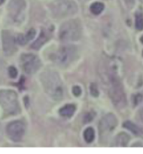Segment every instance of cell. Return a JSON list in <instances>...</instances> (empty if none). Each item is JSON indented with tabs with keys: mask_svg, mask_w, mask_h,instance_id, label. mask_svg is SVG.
<instances>
[{
	"mask_svg": "<svg viewBox=\"0 0 143 154\" xmlns=\"http://www.w3.org/2000/svg\"><path fill=\"white\" fill-rule=\"evenodd\" d=\"M140 41H141V43H142V44H143V35H142V36H141V39H140Z\"/></svg>",
	"mask_w": 143,
	"mask_h": 154,
	"instance_id": "obj_27",
	"label": "cell"
},
{
	"mask_svg": "<svg viewBox=\"0 0 143 154\" xmlns=\"http://www.w3.org/2000/svg\"><path fill=\"white\" fill-rule=\"evenodd\" d=\"M50 37V34L49 33V31H47L46 29H42L37 39L31 45V48H33L35 50H39L42 46H44V44H46V42H48Z\"/></svg>",
	"mask_w": 143,
	"mask_h": 154,
	"instance_id": "obj_12",
	"label": "cell"
},
{
	"mask_svg": "<svg viewBox=\"0 0 143 154\" xmlns=\"http://www.w3.org/2000/svg\"><path fill=\"white\" fill-rule=\"evenodd\" d=\"M20 66L25 73L34 74L41 67V62L36 55L25 53L20 57Z\"/></svg>",
	"mask_w": 143,
	"mask_h": 154,
	"instance_id": "obj_8",
	"label": "cell"
},
{
	"mask_svg": "<svg viewBox=\"0 0 143 154\" xmlns=\"http://www.w3.org/2000/svg\"><path fill=\"white\" fill-rule=\"evenodd\" d=\"M76 111V106L72 104H68L64 105L63 107L59 109L60 116L66 118H70L73 116V114Z\"/></svg>",
	"mask_w": 143,
	"mask_h": 154,
	"instance_id": "obj_14",
	"label": "cell"
},
{
	"mask_svg": "<svg viewBox=\"0 0 143 154\" xmlns=\"http://www.w3.org/2000/svg\"><path fill=\"white\" fill-rule=\"evenodd\" d=\"M138 118L140 121L143 123V108H141L138 111Z\"/></svg>",
	"mask_w": 143,
	"mask_h": 154,
	"instance_id": "obj_25",
	"label": "cell"
},
{
	"mask_svg": "<svg viewBox=\"0 0 143 154\" xmlns=\"http://www.w3.org/2000/svg\"><path fill=\"white\" fill-rule=\"evenodd\" d=\"M25 125L21 121H12L6 126V134L14 142H20L25 136Z\"/></svg>",
	"mask_w": 143,
	"mask_h": 154,
	"instance_id": "obj_9",
	"label": "cell"
},
{
	"mask_svg": "<svg viewBox=\"0 0 143 154\" xmlns=\"http://www.w3.org/2000/svg\"><path fill=\"white\" fill-rule=\"evenodd\" d=\"M50 10L56 18L71 16L78 12V5L73 0H55L50 4Z\"/></svg>",
	"mask_w": 143,
	"mask_h": 154,
	"instance_id": "obj_6",
	"label": "cell"
},
{
	"mask_svg": "<svg viewBox=\"0 0 143 154\" xmlns=\"http://www.w3.org/2000/svg\"><path fill=\"white\" fill-rule=\"evenodd\" d=\"M26 2L25 0H10L8 5V13L14 22L21 23L25 19Z\"/></svg>",
	"mask_w": 143,
	"mask_h": 154,
	"instance_id": "obj_7",
	"label": "cell"
},
{
	"mask_svg": "<svg viewBox=\"0 0 143 154\" xmlns=\"http://www.w3.org/2000/svg\"><path fill=\"white\" fill-rule=\"evenodd\" d=\"M8 75L10 78H12V79H15L18 75V71H17V69L14 67H9L8 68Z\"/></svg>",
	"mask_w": 143,
	"mask_h": 154,
	"instance_id": "obj_21",
	"label": "cell"
},
{
	"mask_svg": "<svg viewBox=\"0 0 143 154\" xmlns=\"http://www.w3.org/2000/svg\"><path fill=\"white\" fill-rule=\"evenodd\" d=\"M125 3L126 4V5L129 7V8H132L134 6L135 4V0H124Z\"/></svg>",
	"mask_w": 143,
	"mask_h": 154,
	"instance_id": "obj_24",
	"label": "cell"
},
{
	"mask_svg": "<svg viewBox=\"0 0 143 154\" xmlns=\"http://www.w3.org/2000/svg\"><path fill=\"white\" fill-rule=\"evenodd\" d=\"M142 56H143V51H142Z\"/></svg>",
	"mask_w": 143,
	"mask_h": 154,
	"instance_id": "obj_28",
	"label": "cell"
},
{
	"mask_svg": "<svg viewBox=\"0 0 143 154\" xmlns=\"http://www.w3.org/2000/svg\"><path fill=\"white\" fill-rule=\"evenodd\" d=\"M90 93L93 97H98L99 94V89H98V87L95 83H92L90 85Z\"/></svg>",
	"mask_w": 143,
	"mask_h": 154,
	"instance_id": "obj_20",
	"label": "cell"
},
{
	"mask_svg": "<svg viewBox=\"0 0 143 154\" xmlns=\"http://www.w3.org/2000/svg\"><path fill=\"white\" fill-rule=\"evenodd\" d=\"M104 8H105L104 4H102L100 2H95V3L91 4V6H90V11L93 14L98 15V14H100L101 13L103 12Z\"/></svg>",
	"mask_w": 143,
	"mask_h": 154,
	"instance_id": "obj_17",
	"label": "cell"
},
{
	"mask_svg": "<svg viewBox=\"0 0 143 154\" xmlns=\"http://www.w3.org/2000/svg\"><path fill=\"white\" fill-rule=\"evenodd\" d=\"M16 38L9 30L2 31V46L5 55L12 56L17 51Z\"/></svg>",
	"mask_w": 143,
	"mask_h": 154,
	"instance_id": "obj_11",
	"label": "cell"
},
{
	"mask_svg": "<svg viewBox=\"0 0 143 154\" xmlns=\"http://www.w3.org/2000/svg\"><path fill=\"white\" fill-rule=\"evenodd\" d=\"M123 127H125L126 129L129 130L132 133L135 134L136 137L143 138V129L141 127H140L139 125H135L134 123H132L131 121H125L123 123Z\"/></svg>",
	"mask_w": 143,
	"mask_h": 154,
	"instance_id": "obj_13",
	"label": "cell"
},
{
	"mask_svg": "<svg viewBox=\"0 0 143 154\" xmlns=\"http://www.w3.org/2000/svg\"><path fill=\"white\" fill-rule=\"evenodd\" d=\"M82 34V25L77 20H70L64 22L60 26L58 31L59 39L63 42H77L81 38Z\"/></svg>",
	"mask_w": 143,
	"mask_h": 154,
	"instance_id": "obj_5",
	"label": "cell"
},
{
	"mask_svg": "<svg viewBox=\"0 0 143 154\" xmlns=\"http://www.w3.org/2000/svg\"><path fill=\"white\" fill-rule=\"evenodd\" d=\"M142 94H135L133 96V102H134L135 105H137L139 104L141 102V100H142Z\"/></svg>",
	"mask_w": 143,
	"mask_h": 154,
	"instance_id": "obj_22",
	"label": "cell"
},
{
	"mask_svg": "<svg viewBox=\"0 0 143 154\" xmlns=\"http://www.w3.org/2000/svg\"><path fill=\"white\" fill-rule=\"evenodd\" d=\"M135 28L138 30L143 29V15L141 13L135 14Z\"/></svg>",
	"mask_w": 143,
	"mask_h": 154,
	"instance_id": "obj_18",
	"label": "cell"
},
{
	"mask_svg": "<svg viewBox=\"0 0 143 154\" xmlns=\"http://www.w3.org/2000/svg\"><path fill=\"white\" fill-rule=\"evenodd\" d=\"M0 107L7 116H15L20 112L16 92L11 89H0Z\"/></svg>",
	"mask_w": 143,
	"mask_h": 154,
	"instance_id": "obj_3",
	"label": "cell"
},
{
	"mask_svg": "<svg viewBox=\"0 0 143 154\" xmlns=\"http://www.w3.org/2000/svg\"><path fill=\"white\" fill-rule=\"evenodd\" d=\"M106 79L109 85V95L112 103L116 108L124 109L127 104L126 93L120 78V71L114 69V67L107 64L106 66Z\"/></svg>",
	"mask_w": 143,
	"mask_h": 154,
	"instance_id": "obj_1",
	"label": "cell"
},
{
	"mask_svg": "<svg viewBox=\"0 0 143 154\" xmlns=\"http://www.w3.org/2000/svg\"><path fill=\"white\" fill-rule=\"evenodd\" d=\"M4 1H5V0H0V5H1V4H4Z\"/></svg>",
	"mask_w": 143,
	"mask_h": 154,
	"instance_id": "obj_26",
	"label": "cell"
},
{
	"mask_svg": "<svg viewBox=\"0 0 143 154\" xmlns=\"http://www.w3.org/2000/svg\"><path fill=\"white\" fill-rule=\"evenodd\" d=\"M72 94H73V95L77 96V97H78V96L81 95V94H82V89H81V88L79 86H78V85H76L74 87L72 88Z\"/></svg>",
	"mask_w": 143,
	"mask_h": 154,
	"instance_id": "obj_23",
	"label": "cell"
},
{
	"mask_svg": "<svg viewBox=\"0 0 143 154\" xmlns=\"http://www.w3.org/2000/svg\"><path fill=\"white\" fill-rule=\"evenodd\" d=\"M78 56V48L72 45H65L59 47L53 54L50 56V58L56 65L60 67H67L74 63Z\"/></svg>",
	"mask_w": 143,
	"mask_h": 154,
	"instance_id": "obj_4",
	"label": "cell"
},
{
	"mask_svg": "<svg viewBox=\"0 0 143 154\" xmlns=\"http://www.w3.org/2000/svg\"><path fill=\"white\" fill-rule=\"evenodd\" d=\"M130 137L126 132H120L116 136L114 142L117 146H126L130 142Z\"/></svg>",
	"mask_w": 143,
	"mask_h": 154,
	"instance_id": "obj_15",
	"label": "cell"
},
{
	"mask_svg": "<svg viewBox=\"0 0 143 154\" xmlns=\"http://www.w3.org/2000/svg\"><path fill=\"white\" fill-rule=\"evenodd\" d=\"M117 124V118L114 114H108L103 117L99 125L101 140H104L105 137H108L115 129Z\"/></svg>",
	"mask_w": 143,
	"mask_h": 154,
	"instance_id": "obj_10",
	"label": "cell"
},
{
	"mask_svg": "<svg viewBox=\"0 0 143 154\" xmlns=\"http://www.w3.org/2000/svg\"><path fill=\"white\" fill-rule=\"evenodd\" d=\"M40 80L46 94L55 101L62 100L64 86L58 72L53 70H46L40 76Z\"/></svg>",
	"mask_w": 143,
	"mask_h": 154,
	"instance_id": "obj_2",
	"label": "cell"
},
{
	"mask_svg": "<svg viewBox=\"0 0 143 154\" xmlns=\"http://www.w3.org/2000/svg\"><path fill=\"white\" fill-rule=\"evenodd\" d=\"M94 137H95V132L92 127H88L84 131V138L86 142L91 143L94 140Z\"/></svg>",
	"mask_w": 143,
	"mask_h": 154,
	"instance_id": "obj_16",
	"label": "cell"
},
{
	"mask_svg": "<svg viewBox=\"0 0 143 154\" xmlns=\"http://www.w3.org/2000/svg\"><path fill=\"white\" fill-rule=\"evenodd\" d=\"M35 29H30L29 31H27V33L25 35V40H26V42H28L29 41H31V40H33L34 37H35Z\"/></svg>",
	"mask_w": 143,
	"mask_h": 154,
	"instance_id": "obj_19",
	"label": "cell"
}]
</instances>
